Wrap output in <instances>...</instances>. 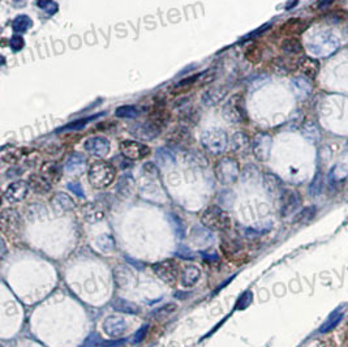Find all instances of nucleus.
<instances>
[{
  "label": "nucleus",
  "instance_id": "obj_45",
  "mask_svg": "<svg viewBox=\"0 0 348 347\" xmlns=\"http://www.w3.org/2000/svg\"><path fill=\"white\" fill-rule=\"evenodd\" d=\"M219 204L221 206H224V208H231L233 205V200H235V196H233L232 191H223V192L219 193L218 196Z\"/></svg>",
  "mask_w": 348,
  "mask_h": 347
},
{
  "label": "nucleus",
  "instance_id": "obj_23",
  "mask_svg": "<svg viewBox=\"0 0 348 347\" xmlns=\"http://www.w3.org/2000/svg\"><path fill=\"white\" fill-rule=\"evenodd\" d=\"M199 278H201V270L197 266L189 265L181 272L180 282H181L183 287H192L199 282Z\"/></svg>",
  "mask_w": 348,
  "mask_h": 347
},
{
  "label": "nucleus",
  "instance_id": "obj_42",
  "mask_svg": "<svg viewBox=\"0 0 348 347\" xmlns=\"http://www.w3.org/2000/svg\"><path fill=\"white\" fill-rule=\"evenodd\" d=\"M37 5L49 15H55L59 9L58 3L55 0H37Z\"/></svg>",
  "mask_w": 348,
  "mask_h": 347
},
{
  "label": "nucleus",
  "instance_id": "obj_52",
  "mask_svg": "<svg viewBox=\"0 0 348 347\" xmlns=\"http://www.w3.org/2000/svg\"><path fill=\"white\" fill-rule=\"evenodd\" d=\"M333 1H334V0H322L321 3L318 4V7H320V8L327 7V5H329V4H330V3H333Z\"/></svg>",
  "mask_w": 348,
  "mask_h": 347
},
{
  "label": "nucleus",
  "instance_id": "obj_24",
  "mask_svg": "<svg viewBox=\"0 0 348 347\" xmlns=\"http://www.w3.org/2000/svg\"><path fill=\"white\" fill-rule=\"evenodd\" d=\"M116 192H118L119 196L124 197V198L132 196L134 192L133 177L130 175H123L120 177V180L118 181V185H116Z\"/></svg>",
  "mask_w": 348,
  "mask_h": 347
},
{
  "label": "nucleus",
  "instance_id": "obj_32",
  "mask_svg": "<svg viewBox=\"0 0 348 347\" xmlns=\"http://www.w3.org/2000/svg\"><path fill=\"white\" fill-rule=\"evenodd\" d=\"M41 175L46 177L50 183H55L60 177V167L54 162H47L42 166V174Z\"/></svg>",
  "mask_w": 348,
  "mask_h": 347
},
{
  "label": "nucleus",
  "instance_id": "obj_13",
  "mask_svg": "<svg viewBox=\"0 0 348 347\" xmlns=\"http://www.w3.org/2000/svg\"><path fill=\"white\" fill-rule=\"evenodd\" d=\"M103 332L111 338H119L122 337L124 333L126 332L128 324L124 317L122 316H108L104 319L103 324Z\"/></svg>",
  "mask_w": 348,
  "mask_h": 347
},
{
  "label": "nucleus",
  "instance_id": "obj_49",
  "mask_svg": "<svg viewBox=\"0 0 348 347\" xmlns=\"http://www.w3.org/2000/svg\"><path fill=\"white\" fill-rule=\"evenodd\" d=\"M68 189L69 191H72L75 195H76L77 197H80V198H84L85 197V193H84V189H82V187H81L80 183H77V181H73V183H69L68 185Z\"/></svg>",
  "mask_w": 348,
  "mask_h": 347
},
{
  "label": "nucleus",
  "instance_id": "obj_15",
  "mask_svg": "<svg viewBox=\"0 0 348 347\" xmlns=\"http://www.w3.org/2000/svg\"><path fill=\"white\" fill-rule=\"evenodd\" d=\"M84 149L88 153L97 157H106L110 153L111 145L106 137H100V136H96V137H90L84 143Z\"/></svg>",
  "mask_w": 348,
  "mask_h": 347
},
{
  "label": "nucleus",
  "instance_id": "obj_38",
  "mask_svg": "<svg viewBox=\"0 0 348 347\" xmlns=\"http://www.w3.org/2000/svg\"><path fill=\"white\" fill-rule=\"evenodd\" d=\"M322 191H323V175L321 171H318L309 185V195L313 197L318 196V195H321Z\"/></svg>",
  "mask_w": 348,
  "mask_h": 347
},
{
  "label": "nucleus",
  "instance_id": "obj_2",
  "mask_svg": "<svg viewBox=\"0 0 348 347\" xmlns=\"http://www.w3.org/2000/svg\"><path fill=\"white\" fill-rule=\"evenodd\" d=\"M116 176L115 167L104 161L93 163L88 171L89 183L97 189H104L114 183Z\"/></svg>",
  "mask_w": 348,
  "mask_h": 347
},
{
  "label": "nucleus",
  "instance_id": "obj_34",
  "mask_svg": "<svg viewBox=\"0 0 348 347\" xmlns=\"http://www.w3.org/2000/svg\"><path fill=\"white\" fill-rule=\"evenodd\" d=\"M114 309L115 311H118V312H122V313H126V315H136V313H138V307L134 303H132V301H128V300H124V299H116L115 301H114Z\"/></svg>",
  "mask_w": 348,
  "mask_h": 347
},
{
  "label": "nucleus",
  "instance_id": "obj_22",
  "mask_svg": "<svg viewBox=\"0 0 348 347\" xmlns=\"http://www.w3.org/2000/svg\"><path fill=\"white\" fill-rule=\"evenodd\" d=\"M264 185L265 189H266L269 195H272V196L280 197L284 191L282 180H280L276 175H274V174H265Z\"/></svg>",
  "mask_w": 348,
  "mask_h": 347
},
{
  "label": "nucleus",
  "instance_id": "obj_9",
  "mask_svg": "<svg viewBox=\"0 0 348 347\" xmlns=\"http://www.w3.org/2000/svg\"><path fill=\"white\" fill-rule=\"evenodd\" d=\"M120 151L124 158L130 161H138L144 159L150 154V148L148 145L134 140H125L120 144Z\"/></svg>",
  "mask_w": 348,
  "mask_h": 347
},
{
  "label": "nucleus",
  "instance_id": "obj_8",
  "mask_svg": "<svg viewBox=\"0 0 348 347\" xmlns=\"http://www.w3.org/2000/svg\"><path fill=\"white\" fill-rule=\"evenodd\" d=\"M0 221H1V230L9 239L17 238L23 231V220L15 209H4Z\"/></svg>",
  "mask_w": 348,
  "mask_h": 347
},
{
  "label": "nucleus",
  "instance_id": "obj_26",
  "mask_svg": "<svg viewBox=\"0 0 348 347\" xmlns=\"http://www.w3.org/2000/svg\"><path fill=\"white\" fill-rule=\"evenodd\" d=\"M23 157V150L20 148L4 147L1 149V161L5 163H9V165H15V163L20 162Z\"/></svg>",
  "mask_w": 348,
  "mask_h": 347
},
{
  "label": "nucleus",
  "instance_id": "obj_33",
  "mask_svg": "<svg viewBox=\"0 0 348 347\" xmlns=\"http://www.w3.org/2000/svg\"><path fill=\"white\" fill-rule=\"evenodd\" d=\"M31 25H33V21L26 15H19L12 21V29L16 33H25L27 29H30Z\"/></svg>",
  "mask_w": 348,
  "mask_h": 347
},
{
  "label": "nucleus",
  "instance_id": "obj_28",
  "mask_svg": "<svg viewBox=\"0 0 348 347\" xmlns=\"http://www.w3.org/2000/svg\"><path fill=\"white\" fill-rule=\"evenodd\" d=\"M298 67H300V70H301L302 74L310 78L316 77V76L318 74V72H320V64H318V62L316 60V59L304 58L301 62H300V66Z\"/></svg>",
  "mask_w": 348,
  "mask_h": 347
},
{
  "label": "nucleus",
  "instance_id": "obj_41",
  "mask_svg": "<svg viewBox=\"0 0 348 347\" xmlns=\"http://www.w3.org/2000/svg\"><path fill=\"white\" fill-rule=\"evenodd\" d=\"M170 217V222H171V226H173L174 228V232H175V235L177 236V238H184L185 236V227H184V223L181 222V220H180L179 217L176 216V214H174V213H170L169 214Z\"/></svg>",
  "mask_w": 348,
  "mask_h": 347
},
{
  "label": "nucleus",
  "instance_id": "obj_25",
  "mask_svg": "<svg viewBox=\"0 0 348 347\" xmlns=\"http://www.w3.org/2000/svg\"><path fill=\"white\" fill-rule=\"evenodd\" d=\"M29 185L35 193H47L51 189V183L43 175H31L29 177Z\"/></svg>",
  "mask_w": 348,
  "mask_h": 347
},
{
  "label": "nucleus",
  "instance_id": "obj_44",
  "mask_svg": "<svg viewBox=\"0 0 348 347\" xmlns=\"http://www.w3.org/2000/svg\"><path fill=\"white\" fill-rule=\"evenodd\" d=\"M253 301V293L252 291H245L243 295H241L239 299H237V301H236V307L235 308L236 309H245V308H248L249 305H250V303Z\"/></svg>",
  "mask_w": 348,
  "mask_h": 347
},
{
  "label": "nucleus",
  "instance_id": "obj_43",
  "mask_svg": "<svg viewBox=\"0 0 348 347\" xmlns=\"http://www.w3.org/2000/svg\"><path fill=\"white\" fill-rule=\"evenodd\" d=\"M175 309H176V304H174V303H169V304L158 307V308L155 309V311H153L150 315H151V317H158V319H159V317L169 316V315H171Z\"/></svg>",
  "mask_w": 348,
  "mask_h": 347
},
{
  "label": "nucleus",
  "instance_id": "obj_18",
  "mask_svg": "<svg viewBox=\"0 0 348 347\" xmlns=\"http://www.w3.org/2000/svg\"><path fill=\"white\" fill-rule=\"evenodd\" d=\"M82 214L89 223H97L106 217V209L99 202H90L85 206Z\"/></svg>",
  "mask_w": 348,
  "mask_h": 347
},
{
  "label": "nucleus",
  "instance_id": "obj_16",
  "mask_svg": "<svg viewBox=\"0 0 348 347\" xmlns=\"http://www.w3.org/2000/svg\"><path fill=\"white\" fill-rule=\"evenodd\" d=\"M191 242L199 248H206L214 242V235L211 230L205 226H195L191 231Z\"/></svg>",
  "mask_w": 348,
  "mask_h": 347
},
{
  "label": "nucleus",
  "instance_id": "obj_5",
  "mask_svg": "<svg viewBox=\"0 0 348 347\" xmlns=\"http://www.w3.org/2000/svg\"><path fill=\"white\" fill-rule=\"evenodd\" d=\"M223 116L227 122L239 124L247 119V108H245V99L241 94H233L223 106Z\"/></svg>",
  "mask_w": 348,
  "mask_h": 347
},
{
  "label": "nucleus",
  "instance_id": "obj_35",
  "mask_svg": "<svg viewBox=\"0 0 348 347\" xmlns=\"http://www.w3.org/2000/svg\"><path fill=\"white\" fill-rule=\"evenodd\" d=\"M115 115L118 118H125V119H133L140 115V108L132 104H125V106H120L116 108Z\"/></svg>",
  "mask_w": 348,
  "mask_h": 347
},
{
  "label": "nucleus",
  "instance_id": "obj_53",
  "mask_svg": "<svg viewBox=\"0 0 348 347\" xmlns=\"http://www.w3.org/2000/svg\"><path fill=\"white\" fill-rule=\"evenodd\" d=\"M298 4V0H290L287 3V5H286V9H291L292 7H295Z\"/></svg>",
  "mask_w": 348,
  "mask_h": 347
},
{
  "label": "nucleus",
  "instance_id": "obj_11",
  "mask_svg": "<svg viewBox=\"0 0 348 347\" xmlns=\"http://www.w3.org/2000/svg\"><path fill=\"white\" fill-rule=\"evenodd\" d=\"M129 133L142 141H151L161 133V128L154 123H136L129 127Z\"/></svg>",
  "mask_w": 348,
  "mask_h": 347
},
{
  "label": "nucleus",
  "instance_id": "obj_20",
  "mask_svg": "<svg viewBox=\"0 0 348 347\" xmlns=\"http://www.w3.org/2000/svg\"><path fill=\"white\" fill-rule=\"evenodd\" d=\"M85 165H86V159L80 153H73L68 157L67 162L64 165L65 173L71 174V175H77L84 171Z\"/></svg>",
  "mask_w": 348,
  "mask_h": 347
},
{
  "label": "nucleus",
  "instance_id": "obj_3",
  "mask_svg": "<svg viewBox=\"0 0 348 347\" xmlns=\"http://www.w3.org/2000/svg\"><path fill=\"white\" fill-rule=\"evenodd\" d=\"M201 145L209 154H222L228 145V136L221 128H210L201 135Z\"/></svg>",
  "mask_w": 348,
  "mask_h": 347
},
{
  "label": "nucleus",
  "instance_id": "obj_21",
  "mask_svg": "<svg viewBox=\"0 0 348 347\" xmlns=\"http://www.w3.org/2000/svg\"><path fill=\"white\" fill-rule=\"evenodd\" d=\"M227 89L224 86H217V88H211L209 90L203 93L202 96V103L207 107L215 106L218 104L221 100H223V98L226 97Z\"/></svg>",
  "mask_w": 348,
  "mask_h": 347
},
{
  "label": "nucleus",
  "instance_id": "obj_29",
  "mask_svg": "<svg viewBox=\"0 0 348 347\" xmlns=\"http://www.w3.org/2000/svg\"><path fill=\"white\" fill-rule=\"evenodd\" d=\"M96 247L103 253H110L115 249V239L110 234H102L96 239Z\"/></svg>",
  "mask_w": 348,
  "mask_h": 347
},
{
  "label": "nucleus",
  "instance_id": "obj_48",
  "mask_svg": "<svg viewBox=\"0 0 348 347\" xmlns=\"http://www.w3.org/2000/svg\"><path fill=\"white\" fill-rule=\"evenodd\" d=\"M148 332H149V325L148 324L142 325L141 328L134 333L133 338H132V342H133V344H140L141 341L145 340V337L148 336Z\"/></svg>",
  "mask_w": 348,
  "mask_h": 347
},
{
  "label": "nucleus",
  "instance_id": "obj_36",
  "mask_svg": "<svg viewBox=\"0 0 348 347\" xmlns=\"http://www.w3.org/2000/svg\"><path fill=\"white\" fill-rule=\"evenodd\" d=\"M316 212H317V208L316 206H306L302 210L295 216L294 222L296 223H304V222H309L310 220H313V217L316 216Z\"/></svg>",
  "mask_w": 348,
  "mask_h": 347
},
{
  "label": "nucleus",
  "instance_id": "obj_19",
  "mask_svg": "<svg viewBox=\"0 0 348 347\" xmlns=\"http://www.w3.org/2000/svg\"><path fill=\"white\" fill-rule=\"evenodd\" d=\"M252 148L248 135L244 132H236L231 137V149L236 154H245Z\"/></svg>",
  "mask_w": 348,
  "mask_h": 347
},
{
  "label": "nucleus",
  "instance_id": "obj_1",
  "mask_svg": "<svg viewBox=\"0 0 348 347\" xmlns=\"http://www.w3.org/2000/svg\"><path fill=\"white\" fill-rule=\"evenodd\" d=\"M231 223L232 220L228 216V213L217 205H211L201 214V224L211 231H228L231 228Z\"/></svg>",
  "mask_w": 348,
  "mask_h": 347
},
{
  "label": "nucleus",
  "instance_id": "obj_7",
  "mask_svg": "<svg viewBox=\"0 0 348 347\" xmlns=\"http://www.w3.org/2000/svg\"><path fill=\"white\" fill-rule=\"evenodd\" d=\"M153 272L159 279L166 282L167 285H174L177 282L179 277H181L180 265L174 259L155 262L153 265Z\"/></svg>",
  "mask_w": 348,
  "mask_h": 347
},
{
  "label": "nucleus",
  "instance_id": "obj_12",
  "mask_svg": "<svg viewBox=\"0 0 348 347\" xmlns=\"http://www.w3.org/2000/svg\"><path fill=\"white\" fill-rule=\"evenodd\" d=\"M301 205V197L296 191L284 189L280 196V216L288 217L294 214Z\"/></svg>",
  "mask_w": 348,
  "mask_h": 347
},
{
  "label": "nucleus",
  "instance_id": "obj_6",
  "mask_svg": "<svg viewBox=\"0 0 348 347\" xmlns=\"http://www.w3.org/2000/svg\"><path fill=\"white\" fill-rule=\"evenodd\" d=\"M215 175L222 184L231 185L236 183V180L240 176V167L236 159L231 157H224L219 159L217 166H215Z\"/></svg>",
  "mask_w": 348,
  "mask_h": 347
},
{
  "label": "nucleus",
  "instance_id": "obj_17",
  "mask_svg": "<svg viewBox=\"0 0 348 347\" xmlns=\"http://www.w3.org/2000/svg\"><path fill=\"white\" fill-rule=\"evenodd\" d=\"M51 204L54 206V209L59 213H68L72 212L73 209L76 208L75 201L69 195L64 192H56L51 198Z\"/></svg>",
  "mask_w": 348,
  "mask_h": 347
},
{
  "label": "nucleus",
  "instance_id": "obj_4",
  "mask_svg": "<svg viewBox=\"0 0 348 347\" xmlns=\"http://www.w3.org/2000/svg\"><path fill=\"white\" fill-rule=\"evenodd\" d=\"M339 46V41L331 33H320L316 34L308 42L306 49L314 56H329L337 50Z\"/></svg>",
  "mask_w": 348,
  "mask_h": 347
},
{
  "label": "nucleus",
  "instance_id": "obj_37",
  "mask_svg": "<svg viewBox=\"0 0 348 347\" xmlns=\"http://www.w3.org/2000/svg\"><path fill=\"white\" fill-rule=\"evenodd\" d=\"M99 115L97 116H90V118H85V119H78V120H75V122H72V123L67 124V125H64V127L59 128L58 132H65V131H77V129H82V128H85L86 125H88V123H90L92 120H94L96 118H98Z\"/></svg>",
  "mask_w": 348,
  "mask_h": 347
},
{
  "label": "nucleus",
  "instance_id": "obj_40",
  "mask_svg": "<svg viewBox=\"0 0 348 347\" xmlns=\"http://www.w3.org/2000/svg\"><path fill=\"white\" fill-rule=\"evenodd\" d=\"M282 49H283L284 52H287V54H300L302 51V45L300 43L298 39L290 38L286 39V41L282 43Z\"/></svg>",
  "mask_w": 348,
  "mask_h": 347
},
{
  "label": "nucleus",
  "instance_id": "obj_31",
  "mask_svg": "<svg viewBox=\"0 0 348 347\" xmlns=\"http://www.w3.org/2000/svg\"><path fill=\"white\" fill-rule=\"evenodd\" d=\"M308 27V23L302 21L301 19H291L288 23L283 25V31L288 34H300Z\"/></svg>",
  "mask_w": 348,
  "mask_h": 347
},
{
  "label": "nucleus",
  "instance_id": "obj_14",
  "mask_svg": "<svg viewBox=\"0 0 348 347\" xmlns=\"http://www.w3.org/2000/svg\"><path fill=\"white\" fill-rule=\"evenodd\" d=\"M29 188H30V185L26 181H13L4 191V198L8 202H20V201L25 200V197L29 193Z\"/></svg>",
  "mask_w": 348,
  "mask_h": 347
},
{
  "label": "nucleus",
  "instance_id": "obj_46",
  "mask_svg": "<svg viewBox=\"0 0 348 347\" xmlns=\"http://www.w3.org/2000/svg\"><path fill=\"white\" fill-rule=\"evenodd\" d=\"M24 46H25V41H24L21 35H13L11 41H9V47H11V50L13 51V52L21 51L24 49Z\"/></svg>",
  "mask_w": 348,
  "mask_h": 347
},
{
  "label": "nucleus",
  "instance_id": "obj_27",
  "mask_svg": "<svg viewBox=\"0 0 348 347\" xmlns=\"http://www.w3.org/2000/svg\"><path fill=\"white\" fill-rule=\"evenodd\" d=\"M155 161L161 167H171L175 165L176 158L173 151L167 148H159L155 153Z\"/></svg>",
  "mask_w": 348,
  "mask_h": 347
},
{
  "label": "nucleus",
  "instance_id": "obj_39",
  "mask_svg": "<svg viewBox=\"0 0 348 347\" xmlns=\"http://www.w3.org/2000/svg\"><path fill=\"white\" fill-rule=\"evenodd\" d=\"M292 86H294V89L296 90V93H298V96H302V97L308 96V94L310 93V90H312V86H310V84L306 81L304 77L294 78V81H292Z\"/></svg>",
  "mask_w": 348,
  "mask_h": 347
},
{
  "label": "nucleus",
  "instance_id": "obj_10",
  "mask_svg": "<svg viewBox=\"0 0 348 347\" xmlns=\"http://www.w3.org/2000/svg\"><path fill=\"white\" fill-rule=\"evenodd\" d=\"M272 137L266 133H258L254 136L252 141V151L254 157L261 162L268 161L270 157V151H272Z\"/></svg>",
  "mask_w": 348,
  "mask_h": 347
},
{
  "label": "nucleus",
  "instance_id": "obj_50",
  "mask_svg": "<svg viewBox=\"0 0 348 347\" xmlns=\"http://www.w3.org/2000/svg\"><path fill=\"white\" fill-rule=\"evenodd\" d=\"M176 255L179 256V257H181V259H185V260L195 259V256H193L191 249H189L188 247H183V246H180L179 249L176 251Z\"/></svg>",
  "mask_w": 348,
  "mask_h": 347
},
{
  "label": "nucleus",
  "instance_id": "obj_30",
  "mask_svg": "<svg viewBox=\"0 0 348 347\" xmlns=\"http://www.w3.org/2000/svg\"><path fill=\"white\" fill-rule=\"evenodd\" d=\"M343 320V313L341 312V308L335 309L329 317L327 320L322 324V326L320 328V333H329L331 332L333 329H335L339 325V322Z\"/></svg>",
  "mask_w": 348,
  "mask_h": 347
},
{
  "label": "nucleus",
  "instance_id": "obj_47",
  "mask_svg": "<svg viewBox=\"0 0 348 347\" xmlns=\"http://www.w3.org/2000/svg\"><path fill=\"white\" fill-rule=\"evenodd\" d=\"M102 342L103 341L100 340V337L97 333H94V334H90L80 347H100L102 346Z\"/></svg>",
  "mask_w": 348,
  "mask_h": 347
},
{
  "label": "nucleus",
  "instance_id": "obj_51",
  "mask_svg": "<svg viewBox=\"0 0 348 347\" xmlns=\"http://www.w3.org/2000/svg\"><path fill=\"white\" fill-rule=\"evenodd\" d=\"M202 256H203V259L207 260V261H217V260H218V256L215 255V253H213V255H209V256H207L206 253H202Z\"/></svg>",
  "mask_w": 348,
  "mask_h": 347
}]
</instances>
